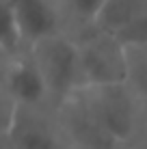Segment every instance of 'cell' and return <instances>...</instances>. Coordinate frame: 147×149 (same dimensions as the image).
I'll list each match as a JSON object with an SVG mask.
<instances>
[{
  "mask_svg": "<svg viewBox=\"0 0 147 149\" xmlns=\"http://www.w3.org/2000/svg\"><path fill=\"white\" fill-rule=\"evenodd\" d=\"M69 35H80L95 26L106 0H56Z\"/></svg>",
  "mask_w": 147,
  "mask_h": 149,
  "instance_id": "cell-8",
  "label": "cell"
},
{
  "mask_svg": "<svg viewBox=\"0 0 147 149\" xmlns=\"http://www.w3.org/2000/svg\"><path fill=\"white\" fill-rule=\"evenodd\" d=\"M4 100L9 108L54 112L45 80L30 50L13 58H4Z\"/></svg>",
  "mask_w": 147,
  "mask_h": 149,
  "instance_id": "cell-5",
  "label": "cell"
},
{
  "mask_svg": "<svg viewBox=\"0 0 147 149\" xmlns=\"http://www.w3.org/2000/svg\"><path fill=\"white\" fill-rule=\"evenodd\" d=\"M145 2L147 0H106L93 28L119 39L121 33L136 19V15L145 7Z\"/></svg>",
  "mask_w": 147,
  "mask_h": 149,
  "instance_id": "cell-7",
  "label": "cell"
},
{
  "mask_svg": "<svg viewBox=\"0 0 147 149\" xmlns=\"http://www.w3.org/2000/svg\"><path fill=\"white\" fill-rule=\"evenodd\" d=\"M98 125L125 149H134L147 134L145 102L128 82L110 86H89L78 93Z\"/></svg>",
  "mask_w": 147,
  "mask_h": 149,
  "instance_id": "cell-1",
  "label": "cell"
},
{
  "mask_svg": "<svg viewBox=\"0 0 147 149\" xmlns=\"http://www.w3.org/2000/svg\"><path fill=\"white\" fill-rule=\"evenodd\" d=\"M50 93L52 110L59 112L84 89L78 41L69 33H59L30 48Z\"/></svg>",
  "mask_w": 147,
  "mask_h": 149,
  "instance_id": "cell-2",
  "label": "cell"
},
{
  "mask_svg": "<svg viewBox=\"0 0 147 149\" xmlns=\"http://www.w3.org/2000/svg\"><path fill=\"white\" fill-rule=\"evenodd\" d=\"M80 50L84 89L128 82V48L108 33L89 28L74 35Z\"/></svg>",
  "mask_w": 147,
  "mask_h": 149,
  "instance_id": "cell-3",
  "label": "cell"
},
{
  "mask_svg": "<svg viewBox=\"0 0 147 149\" xmlns=\"http://www.w3.org/2000/svg\"><path fill=\"white\" fill-rule=\"evenodd\" d=\"M4 13L15 22L28 48L59 33H67L56 0H2Z\"/></svg>",
  "mask_w": 147,
  "mask_h": 149,
  "instance_id": "cell-6",
  "label": "cell"
},
{
  "mask_svg": "<svg viewBox=\"0 0 147 149\" xmlns=\"http://www.w3.org/2000/svg\"><path fill=\"white\" fill-rule=\"evenodd\" d=\"M145 121H147V104H145Z\"/></svg>",
  "mask_w": 147,
  "mask_h": 149,
  "instance_id": "cell-12",
  "label": "cell"
},
{
  "mask_svg": "<svg viewBox=\"0 0 147 149\" xmlns=\"http://www.w3.org/2000/svg\"><path fill=\"white\" fill-rule=\"evenodd\" d=\"M128 84L147 104V43L128 48Z\"/></svg>",
  "mask_w": 147,
  "mask_h": 149,
  "instance_id": "cell-9",
  "label": "cell"
},
{
  "mask_svg": "<svg viewBox=\"0 0 147 149\" xmlns=\"http://www.w3.org/2000/svg\"><path fill=\"white\" fill-rule=\"evenodd\" d=\"M7 149H72L56 112L9 108L4 121Z\"/></svg>",
  "mask_w": 147,
  "mask_h": 149,
  "instance_id": "cell-4",
  "label": "cell"
},
{
  "mask_svg": "<svg viewBox=\"0 0 147 149\" xmlns=\"http://www.w3.org/2000/svg\"><path fill=\"white\" fill-rule=\"evenodd\" d=\"M134 149H147V134L143 136V141H141V143H139V145H136Z\"/></svg>",
  "mask_w": 147,
  "mask_h": 149,
  "instance_id": "cell-11",
  "label": "cell"
},
{
  "mask_svg": "<svg viewBox=\"0 0 147 149\" xmlns=\"http://www.w3.org/2000/svg\"><path fill=\"white\" fill-rule=\"evenodd\" d=\"M119 41L125 48H134V45H145L147 43V2L141 9V13L136 15V19L121 33Z\"/></svg>",
  "mask_w": 147,
  "mask_h": 149,
  "instance_id": "cell-10",
  "label": "cell"
}]
</instances>
